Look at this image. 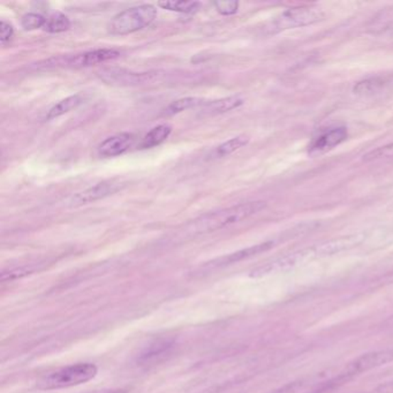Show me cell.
Here are the masks:
<instances>
[{
	"instance_id": "24",
	"label": "cell",
	"mask_w": 393,
	"mask_h": 393,
	"mask_svg": "<svg viewBox=\"0 0 393 393\" xmlns=\"http://www.w3.org/2000/svg\"><path fill=\"white\" fill-rule=\"evenodd\" d=\"M393 158V144L379 146L377 149L372 150L370 153L363 156V162H375L381 159Z\"/></svg>"
},
{
	"instance_id": "7",
	"label": "cell",
	"mask_w": 393,
	"mask_h": 393,
	"mask_svg": "<svg viewBox=\"0 0 393 393\" xmlns=\"http://www.w3.org/2000/svg\"><path fill=\"white\" fill-rule=\"evenodd\" d=\"M393 362V348L375 350L369 353L362 354L352 362L345 367L344 370L338 376L339 379L344 383L350 378L361 375L363 372H370L372 369L385 366L387 363Z\"/></svg>"
},
{
	"instance_id": "12",
	"label": "cell",
	"mask_w": 393,
	"mask_h": 393,
	"mask_svg": "<svg viewBox=\"0 0 393 393\" xmlns=\"http://www.w3.org/2000/svg\"><path fill=\"white\" fill-rule=\"evenodd\" d=\"M133 144H134V136L129 133L112 135L99 144L98 154L102 157H116L125 154Z\"/></svg>"
},
{
	"instance_id": "19",
	"label": "cell",
	"mask_w": 393,
	"mask_h": 393,
	"mask_svg": "<svg viewBox=\"0 0 393 393\" xmlns=\"http://www.w3.org/2000/svg\"><path fill=\"white\" fill-rule=\"evenodd\" d=\"M387 83V80L381 79V77L365 80V81H361V82L357 83V86L354 87L353 92L354 94L360 95V96L378 94L384 89Z\"/></svg>"
},
{
	"instance_id": "1",
	"label": "cell",
	"mask_w": 393,
	"mask_h": 393,
	"mask_svg": "<svg viewBox=\"0 0 393 393\" xmlns=\"http://www.w3.org/2000/svg\"><path fill=\"white\" fill-rule=\"evenodd\" d=\"M267 203L264 201H252L240 205L224 208L220 210L211 211L202 215L194 220L187 222L183 229L177 232L174 239L195 238L198 235H208L211 232L220 231L229 226L235 225L242 220H248L264 210Z\"/></svg>"
},
{
	"instance_id": "11",
	"label": "cell",
	"mask_w": 393,
	"mask_h": 393,
	"mask_svg": "<svg viewBox=\"0 0 393 393\" xmlns=\"http://www.w3.org/2000/svg\"><path fill=\"white\" fill-rule=\"evenodd\" d=\"M274 246V241H265L262 244H255V246H252V247L244 248V249L238 250L235 253L229 254L226 257H220V259H215V261H211V262L205 265V268H222V267L235 264V263L241 262V261H244V259L265 253V252L271 249Z\"/></svg>"
},
{
	"instance_id": "2",
	"label": "cell",
	"mask_w": 393,
	"mask_h": 393,
	"mask_svg": "<svg viewBox=\"0 0 393 393\" xmlns=\"http://www.w3.org/2000/svg\"><path fill=\"white\" fill-rule=\"evenodd\" d=\"M97 372L94 363H75L45 374L37 381L36 385L40 390L44 391L77 387L92 379Z\"/></svg>"
},
{
	"instance_id": "18",
	"label": "cell",
	"mask_w": 393,
	"mask_h": 393,
	"mask_svg": "<svg viewBox=\"0 0 393 393\" xmlns=\"http://www.w3.org/2000/svg\"><path fill=\"white\" fill-rule=\"evenodd\" d=\"M207 103L203 98L198 97H185L180 98L178 101L172 102L166 109H165V116H174L178 113L183 112V111L190 110L194 107H202L203 104Z\"/></svg>"
},
{
	"instance_id": "25",
	"label": "cell",
	"mask_w": 393,
	"mask_h": 393,
	"mask_svg": "<svg viewBox=\"0 0 393 393\" xmlns=\"http://www.w3.org/2000/svg\"><path fill=\"white\" fill-rule=\"evenodd\" d=\"M214 6L222 16H233L238 12L239 3L233 0H220L215 1Z\"/></svg>"
},
{
	"instance_id": "20",
	"label": "cell",
	"mask_w": 393,
	"mask_h": 393,
	"mask_svg": "<svg viewBox=\"0 0 393 393\" xmlns=\"http://www.w3.org/2000/svg\"><path fill=\"white\" fill-rule=\"evenodd\" d=\"M70 27V20L68 16L63 13H53L49 18H46V23L44 26V31L50 34H59L68 31Z\"/></svg>"
},
{
	"instance_id": "16",
	"label": "cell",
	"mask_w": 393,
	"mask_h": 393,
	"mask_svg": "<svg viewBox=\"0 0 393 393\" xmlns=\"http://www.w3.org/2000/svg\"><path fill=\"white\" fill-rule=\"evenodd\" d=\"M249 140V136H247V135H238V136L233 137L231 140H227L220 146H216L211 151L210 155L208 156V159L222 158L225 156L231 155V154L235 153L237 150L247 146Z\"/></svg>"
},
{
	"instance_id": "10",
	"label": "cell",
	"mask_w": 393,
	"mask_h": 393,
	"mask_svg": "<svg viewBox=\"0 0 393 393\" xmlns=\"http://www.w3.org/2000/svg\"><path fill=\"white\" fill-rule=\"evenodd\" d=\"M348 129L345 127H335V129L324 131L311 142L309 149H308V154L311 157L323 155L326 151L342 144L348 139Z\"/></svg>"
},
{
	"instance_id": "21",
	"label": "cell",
	"mask_w": 393,
	"mask_h": 393,
	"mask_svg": "<svg viewBox=\"0 0 393 393\" xmlns=\"http://www.w3.org/2000/svg\"><path fill=\"white\" fill-rule=\"evenodd\" d=\"M40 267V263H37V264L23 265V267L4 270L1 272V281H14V279H18V278L25 277L28 274H34L35 271H38Z\"/></svg>"
},
{
	"instance_id": "3",
	"label": "cell",
	"mask_w": 393,
	"mask_h": 393,
	"mask_svg": "<svg viewBox=\"0 0 393 393\" xmlns=\"http://www.w3.org/2000/svg\"><path fill=\"white\" fill-rule=\"evenodd\" d=\"M157 16V9L153 5H140L131 7L113 16L107 26V31L112 35L133 34L151 25Z\"/></svg>"
},
{
	"instance_id": "28",
	"label": "cell",
	"mask_w": 393,
	"mask_h": 393,
	"mask_svg": "<svg viewBox=\"0 0 393 393\" xmlns=\"http://www.w3.org/2000/svg\"><path fill=\"white\" fill-rule=\"evenodd\" d=\"M90 393H127V391L122 390V389H113V390L109 389V390L94 391V392Z\"/></svg>"
},
{
	"instance_id": "6",
	"label": "cell",
	"mask_w": 393,
	"mask_h": 393,
	"mask_svg": "<svg viewBox=\"0 0 393 393\" xmlns=\"http://www.w3.org/2000/svg\"><path fill=\"white\" fill-rule=\"evenodd\" d=\"M315 257H321L320 250L317 246L307 248V249L300 250L296 253L289 254L285 257H278V259L270 261L261 265L259 268L254 269L250 277L259 278L265 277L269 274H279V272H286L289 270L299 267L302 263L311 261Z\"/></svg>"
},
{
	"instance_id": "22",
	"label": "cell",
	"mask_w": 393,
	"mask_h": 393,
	"mask_svg": "<svg viewBox=\"0 0 393 393\" xmlns=\"http://www.w3.org/2000/svg\"><path fill=\"white\" fill-rule=\"evenodd\" d=\"M158 6L172 12L194 13L198 11L200 3L198 1H159Z\"/></svg>"
},
{
	"instance_id": "27",
	"label": "cell",
	"mask_w": 393,
	"mask_h": 393,
	"mask_svg": "<svg viewBox=\"0 0 393 393\" xmlns=\"http://www.w3.org/2000/svg\"><path fill=\"white\" fill-rule=\"evenodd\" d=\"M376 391L377 393H393V381L379 385Z\"/></svg>"
},
{
	"instance_id": "5",
	"label": "cell",
	"mask_w": 393,
	"mask_h": 393,
	"mask_svg": "<svg viewBox=\"0 0 393 393\" xmlns=\"http://www.w3.org/2000/svg\"><path fill=\"white\" fill-rule=\"evenodd\" d=\"M324 18V13L317 7H298L287 9L281 16L269 23L265 31L269 34H276L279 31L293 29V28L305 27L321 21Z\"/></svg>"
},
{
	"instance_id": "17",
	"label": "cell",
	"mask_w": 393,
	"mask_h": 393,
	"mask_svg": "<svg viewBox=\"0 0 393 393\" xmlns=\"http://www.w3.org/2000/svg\"><path fill=\"white\" fill-rule=\"evenodd\" d=\"M171 133L172 127L170 125L156 126L144 137L141 148H144V149L155 148V146H159V144H162L163 142L168 140Z\"/></svg>"
},
{
	"instance_id": "23",
	"label": "cell",
	"mask_w": 393,
	"mask_h": 393,
	"mask_svg": "<svg viewBox=\"0 0 393 393\" xmlns=\"http://www.w3.org/2000/svg\"><path fill=\"white\" fill-rule=\"evenodd\" d=\"M46 18L38 13H27L21 18V26L25 31H35L38 28H44Z\"/></svg>"
},
{
	"instance_id": "26",
	"label": "cell",
	"mask_w": 393,
	"mask_h": 393,
	"mask_svg": "<svg viewBox=\"0 0 393 393\" xmlns=\"http://www.w3.org/2000/svg\"><path fill=\"white\" fill-rule=\"evenodd\" d=\"M13 34H14V29L11 23L4 21V20L0 22V42L1 44L7 43L12 38Z\"/></svg>"
},
{
	"instance_id": "8",
	"label": "cell",
	"mask_w": 393,
	"mask_h": 393,
	"mask_svg": "<svg viewBox=\"0 0 393 393\" xmlns=\"http://www.w3.org/2000/svg\"><path fill=\"white\" fill-rule=\"evenodd\" d=\"M161 74L157 72L135 73L122 68H105L99 72V77L107 85L117 87L144 86L146 83L155 82Z\"/></svg>"
},
{
	"instance_id": "13",
	"label": "cell",
	"mask_w": 393,
	"mask_h": 393,
	"mask_svg": "<svg viewBox=\"0 0 393 393\" xmlns=\"http://www.w3.org/2000/svg\"><path fill=\"white\" fill-rule=\"evenodd\" d=\"M174 346L176 344L173 340H170V339L157 340V342L150 344L140 354V357H137V363H140L141 366H150V365L158 363L159 361H162L168 357V354H171Z\"/></svg>"
},
{
	"instance_id": "9",
	"label": "cell",
	"mask_w": 393,
	"mask_h": 393,
	"mask_svg": "<svg viewBox=\"0 0 393 393\" xmlns=\"http://www.w3.org/2000/svg\"><path fill=\"white\" fill-rule=\"evenodd\" d=\"M122 186L124 185L120 181H116V180H107V181L97 183L95 186L85 189L82 192L74 194L68 200V207L77 208L89 205V203H94L98 200L116 194L117 192H119Z\"/></svg>"
},
{
	"instance_id": "15",
	"label": "cell",
	"mask_w": 393,
	"mask_h": 393,
	"mask_svg": "<svg viewBox=\"0 0 393 393\" xmlns=\"http://www.w3.org/2000/svg\"><path fill=\"white\" fill-rule=\"evenodd\" d=\"M86 99V96L83 94L72 95L70 97H66L63 101L55 104L53 107L48 111L44 120L50 122V120L57 119L59 117L64 116L66 113L70 111L75 110Z\"/></svg>"
},
{
	"instance_id": "4",
	"label": "cell",
	"mask_w": 393,
	"mask_h": 393,
	"mask_svg": "<svg viewBox=\"0 0 393 393\" xmlns=\"http://www.w3.org/2000/svg\"><path fill=\"white\" fill-rule=\"evenodd\" d=\"M120 57V52L114 49H98L83 52L79 55H60L40 63L37 68H82L103 64Z\"/></svg>"
},
{
	"instance_id": "14",
	"label": "cell",
	"mask_w": 393,
	"mask_h": 393,
	"mask_svg": "<svg viewBox=\"0 0 393 393\" xmlns=\"http://www.w3.org/2000/svg\"><path fill=\"white\" fill-rule=\"evenodd\" d=\"M244 103V99L241 97L240 95H233V96L220 98V99H216V101L207 102V103L202 105L200 114L203 117L218 116L222 113L235 110Z\"/></svg>"
}]
</instances>
